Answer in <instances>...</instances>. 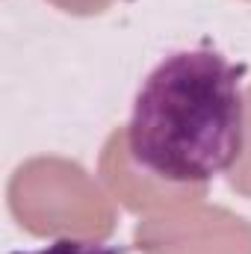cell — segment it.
<instances>
[{
    "instance_id": "6da1fadb",
    "label": "cell",
    "mask_w": 251,
    "mask_h": 254,
    "mask_svg": "<svg viewBox=\"0 0 251 254\" xmlns=\"http://www.w3.org/2000/svg\"><path fill=\"white\" fill-rule=\"evenodd\" d=\"M243 68L219 51H178L136 92L125 127L130 160L166 187H207L237 166L246 145Z\"/></svg>"
},
{
    "instance_id": "7a4b0ae2",
    "label": "cell",
    "mask_w": 251,
    "mask_h": 254,
    "mask_svg": "<svg viewBox=\"0 0 251 254\" xmlns=\"http://www.w3.org/2000/svg\"><path fill=\"white\" fill-rule=\"evenodd\" d=\"M9 210L15 222L42 240L98 246L116 231V207L107 190L80 166L63 157H33L9 181Z\"/></svg>"
},
{
    "instance_id": "3957f363",
    "label": "cell",
    "mask_w": 251,
    "mask_h": 254,
    "mask_svg": "<svg viewBox=\"0 0 251 254\" xmlns=\"http://www.w3.org/2000/svg\"><path fill=\"white\" fill-rule=\"evenodd\" d=\"M142 254H251V222L228 207L192 201L136 225Z\"/></svg>"
},
{
    "instance_id": "277c9868",
    "label": "cell",
    "mask_w": 251,
    "mask_h": 254,
    "mask_svg": "<svg viewBox=\"0 0 251 254\" xmlns=\"http://www.w3.org/2000/svg\"><path fill=\"white\" fill-rule=\"evenodd\" d=\"M101 178H104L107 192L116 201H122L130 213H145V216L207 198V187L178 190V187H166V184L148 178L145 172H139L130 160V151H127L125 127L113 130L104 151H101Z\"/></svg>"
},
{
    "instance_id": "5b68a950",
    "label": "cell",
    "mask_w": 251,
    "mask_h": 254,
    "mask_svg": "<svg viewBox=\"0 0 251 254\" xmlns=\"http://www.w3.org/2000/svg\"><path fill=\"white\" fill-rule=\"evenodd\" d=\"M228 184L231 190L251 198V86L246 89V145H243V157L228 172Z\"/></svg>"
},
{
    "instance_id": "8992f818",
    "label": "cell",
    "mask_w": 251,
    "mask_h": 254,
    "mask_svg": "<svg viewBox=\"0 0 251 254\" xmlns=\"http://www.w3.org/2000/svg\"><path fill=\"white\" fill-rule=\"evenodd\" d=\"M57 9H63L68 15H80V18H92V15H104L116 0H48Z\"/></svg>"
}]
</instances>
